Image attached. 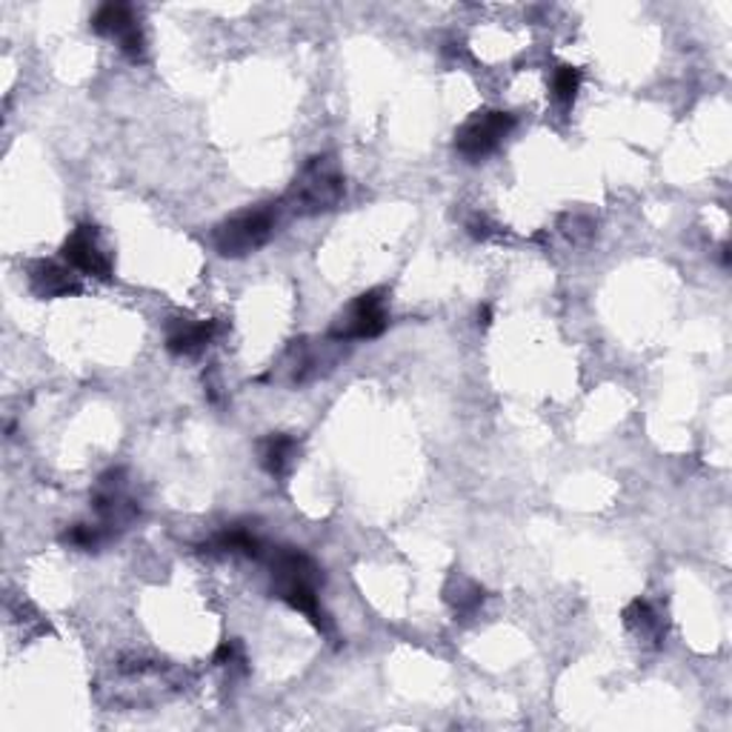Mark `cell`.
Instances as JSON below:
<instances>
[{"label": "cell", "instance_id": "6da1fadb", "mask_svg": "<svg viewBox=\"0 0 732 732\" xmlns=\"http://www.w3.org/2000/svg\"><path fill=\"white\" fill-rule=\"evenodd\" d=\"M344 198H347V181L338 160L333 155H315L297 172L281 203L297 218H315V215L338 210Z\"/></svg>", "mask_w": 732, "mask_h": 732}, {"label": "cell", "instance_id": "7a4b0ae2", "mask_svg": "<svg viewBox=\"0 0 732 732\" xmlns=\"http://www.w3.org/2000/svg\"><path fill=\"white\" fill-rule=\"evenodd\" d=\"M281 221V203H258L221 221L212 229V247L221 258H247L272 240Z\"/></svg>", "mask_w": 732, "mask_h": 732}, {"label": "cell", "instance_id": "3957f363", "mask_svg": "<svg viewBox=\"0 0 732 732\" xmlns=\"http://www.w3.org/2000/svg\"><path fill=\"white\" fill-rule=\"evenodd\" d=\"M390 324V312H386V292L370 290L358 295L347 312H341L335 324L329 327V341H372L384 333Z\"/></svg>", "mask_w": 732, "mask_h": 732}, {"label": "cell", "instance_id": "277c9868", "mask_svg": "<svg viewBox=\"0 0 732 732\" xmlns=\"http://www.w3.org/2000/svg\"><path fill=\"white\" fill-rule=\"evenodd\" d=\"M515 129V115L500 110H484L466 117L455 132V153L466 160H481L493 155L509 132Z\"/></svg>", "mask_w": 732, "mask_h": 732}, {"label": "cell", "instance_id": "5b68a950", "mask_svg": "<svg viewBox=\"0 0 732 732\" xmlns=\"http://www.w3.org/2000/svg\"><path fill=\"white\" fill-rule=\"evenodd\" d=\"M92 32L117 41L121 52H124L129 60H135V64L144 60L146 55L144 30H140V23L135 21V12H132L126 3H103V7L92 15Z\"/></svg>", "mask_w": 732, "mask_h": 732}, {"label": "cell", "instance_id": "8992f818", "mask_svg": "<svg viewBox=\"0 0 732 732\" xmlns=\"http://www.w3.org/2000/svg\"><path fill=\"white\" fill-rule=\"evenodd\" d=\"M92 509L103 527H110L112 532L124 530L126 523L138 518V504L126 493L124 470H110L106 475H101L92 493Z\"/></svg>", "mask_w": 732, "mask_h": 732}, {"label": "cell", "instance_id": "52a82bcc", "mask_svg": "<svg viewBox=\"0 0 732 732\" xmlns=\"http://www.w3.org/2000/svg\"><path fill=\"white\" fill-rule=\"evenodd\" d=\"M60 255L80 275L98 278V281H110L112 278V258L101 247V235L94 226L80 224L78 229H72V235L60 247Z\"/></svg>", "mask_w": 732, "mask_h": 732}, {"label": "cell", "instance_id": "ba28073f", "mask_svg": "<svg viewBox=\"0 0 732 732\" xmlns=\"http://www.w3.org/2000/svg\"><path fill=\"white\" fill-rule=\"evenodd\" d=\"M269 570H272V593L286 587H320L324 584L320 566L295 547H278L269 552Z\"/></svg>", "mask_w": 732, "mask_h": 732}, {"label": "cell", "instance_id": "9c48e42d", "mask_svg": "<svg viewBox=\"0 0 732 732\" xmlns=\"http://www.w3.org/2000/svg\"><path fill=\"white\" fill-rule=\"evenodd\" d=\"M218 335V320L172 318L167 327V349L172 356H195Z\"/></svg>", "mask_w": 732, "mask_h": 732}, {"label": "cell", "instance_id": "30bf717a", "mask_svg": "<svg viewBox=\"0 0 732 732\" xmlns=\"http://www.w3.org/2000/svg\"><path fill=\"white\" fill-rule=\"evenodd\" d=\"M30 286L37 297H69L80 292V281L69 263L37 261L30 269Z\"/></svg>", "mask_w": 732, "mask_h": 732}, {"label": "cell", "instance_id": "8fae6325", "mask_svg": "<svg viewBox=\"0 0 732 732\" xmlns=\"http://www.w3.org/2000/svg\"><path fill=\"white\" fill-rule=\"evenodd\" d=\"M297 452H301V443H297V438L286 436V432H272V436H267L261 443H258L261 466L272 475V478L290 475V470L297 461Z\"/></svg>", "mask_w": 732, "mask_h": 732}, {"label": "cell", "instance_id": "7c38bea8", "mask_svg": "<svg viewBox=\"0 0 732 732\" xmlns=\"http://www.w3.org/2000/svg\"><path fill=\"white\" fill-rule=\"evenodd\" d=\"M203 552H218V555H244V559H263L267 555V547L258 536H255L249 527H226L224 532L212 538L210 544L203 547Z\"/></svg>", "mask_w": 732, "mask_h": 732}, {"label": "cell", "instance_id": "4fadbf2b", "mask_svg": "<svg viewBox=\"0 0 732 732\" xmlns=\"http://www.w3.org/2000/svg\"><path fill=\"white\" fill-rule=\"evenodd\" d=\"M484 598H486V589L481 587L478 581L466 578V575H461V573L450 575L447 587H443V601L450 604V609L458 618L475 616V612L481 609V604H484Z\"/></svg>", "mask_w": 732, "mask_h": 732}, {"label": "cell", "instance_id": "5bb4252c", "mask_svg": "<svg viewBox=\"0 0 732 732\" xmlns=\"http://www.w3.org/2000/svg\"><path fill=\"white\" fill-rule=\"evenodd\" d=\"M623 623H627V630L635 632L641 641H653L655 646L664 639V623L655 616V609L646 601H641V598L623 609Z\"/></svg>", "mask_w": 732, "mask_h": 732}, {"label": "cell", "instance_id": "9a60e30c", "mask_svg": "<svg viewBox=\"0 0 732 732\" xmlns=\"http://www.w3.org/2000/svg\"><path fill=\"white\" fill-rule=\"evenodd\" d=\"M112 536H115V532H112L110 527H103V523H72V527L60 536V541H64L66 547H72V550L92 552L101 550Z\"/></svg>", "mask_w": 732, "mask_h": 732}, {"label": "cell", "instance_id": "2e32d148", "mask_svg": "<svg viewBox=\"0 0 732 732\" xmlns=\"http://www.w3.org/2000/svg\"><path fill=\"white\" fill-rule=\"evenodd\" d=\"M581 80H584V75L575 66H555V72H552V98L561 106H573L575 98H578Z\"/></svg>", "mask_w": 732, "mask_h": 732}, {"label": "cell", "instance_id": "e0dca14e", "mask_svg": "<svg viewBox=\"0 0 732 732\" xmlns=\"http://www.w3.org/2000/svg\"><path fill=\"white\" fill-rule=\"evenodd\" d=\"M215 664L218 667H238L244 664V650H240L238 641H224L215 653Z\"/></svg>", "mask_w": 732, "mask_h": 732}, {"label": "cell", "instance_id": "ac0fdd59", "mask_svg": "<svg viewBox=\"0 0 732 732\" xmlns=\"http://www.w3.org/2000/svg\"><path fill=\"white\" fill-rule=\"evenodd\" d=\"M466 233H470L475 240H489L495 235V226L486 218H472L470 224H466Z\"/></svg>", "mask_w": 732, "mask_h": 732}, {"label": "cell", "instance_id": "d6986e66", "mask_svg": "<svg viewBox=\"0 0 732 732\" xmlns=\"http://www.w3.org/2000/svg\"><path fill=\"white\" fill-rule=\"evenodd\" d=\"M489 324H493V309H489V306H481L478 309V327H489Z\"/></svg>", "mask_w": 732, "mask_h": 732}, {"label": "cell", "instance_id": "ffe728a7", "mask_svg": "<svg viewBox=\"0 0 732 732\" xmlns=\"http://www.w3.org/2000/svg\"><path fill=\"white\" fill-rule=\"evenodd\" d=\"M721 261H724V267H730V244L721 247Z\"/></svg>", "mask_w": 732, "mask_h": 732}]
</instances>
